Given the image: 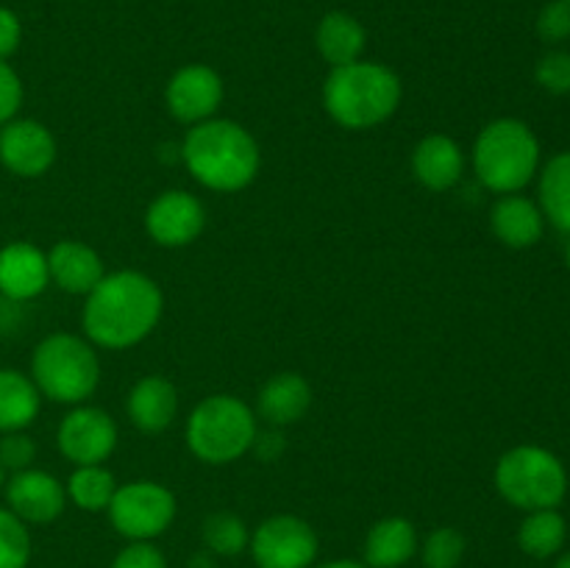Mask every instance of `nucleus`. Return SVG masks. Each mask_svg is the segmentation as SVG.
<instances>
[{"mask_svg": "<svg viewBox=\"0 0 570 568\" xmlns=\"http://www.w3.org/2000/svg\"><path fill=\"white\" fill-rule=\"evenodd\" d=\"M250 449H256L259 451V457L262 460H276L278 454H282V449H284V440H282V434L278 432H256V440H254V445H250Z\"/></svg>", "mask_w": 570, "mask_h": 568, "instance_id": "nucleus-36", "label": "nucleus"}, {"mask_svg": "<svg viewBox=\"0 0 570 568\" xmlns=\"http://www.w3.org/2000/svg\"><path fill=\"white\" fill-rule=\"evenodd\" d=\"M493 234L510 248H532L540 243L546 232V217L534 200L527 195H501L490 212Z\"/></svg>", "mask_w": 570, "mask_h": 568, "instance_id": "nucleus-18", "label": "nucleus"}, {"mask_svg": "<svg viewBox=\"0 0 570 568\" xmlns=\"http://www.w3.org/2000/svg\"><path fill=\"white\" fill-rule=\"evenodd\" d=\"M31 379L50 401L81 404L98 390V354L92 343L76 334H50L33 349Z\"/></svg>", "mask_w": 570, "mask_h": 568, "instance_id": "nucleus-6", "label": "nucleus"}, {"mask_svg": "<svg viewBox=\"0 0 570 568\" xmlns=\"http://www.w3.org/2000/svg\"><path fill=\"white\" fill-rule=\"evenodd\" d=\"M534 78L551 95H570V50H549L534 67Z\"/></svg>", "mask_w": 570, "mask_h": 568, "instance_id": "nucleus-30", "label": "nucleus"}, {"mask_svg": "<svg viewBox=\"0 0 570 568\" xmlns=\"http://www.w3.org/2000/svg\"><path fill=\"white\" fill-rule=\"evenodd\" d=\"M0 488H3V466H0Z\"/></svg>", "mask_w": 570, "mask_h": 568, "instance_id": "nucleus-40", "label": "nucleus"}, {"mask_svg": "<svg viewBox=\"0 0 570 568\" xmlns=\"http://www.w3.org/2000/svg\"><path fill=\"white\" fill-rule=\"evenodd\" d=\"M39 390L31 376L0 368V432H22L39 412Z\"/></svg>", "mask_w": 570, "mask_h": 568, "instance_id": "nucleus-23", "label": "nucleus"}, {"mask_svg": "<svg viewBox=\"0 0 570 568\" xmlns=\"http://www.w3.org/2000/svg\"><path fill=\"white\" fill-rule=\"evenodd\" d=\"M256 415L245 401L220 393L209 395L187 421V445L200 462L226 466L239 460L256 440Z\"/></svg>", "mask_w": 570, "mask_h": 568, "instance_id": "nucleus-7", "label": "nucleus"}, {"mask_svg": "<svg viewBox=\"0 0 570 568\" xmlns=\"http://www.w3.org/2000/svg\"><path fill=\"white\" fill-rule=\"evenodd\" d=\"M423 566L426 568H460L465 557V535L454 527H438L423 540Z\"/></svg>", "mask_w": 570, "mask_h": 568, "instance_id": "nucleus-29", "label": "nucleus"}, {"mask_svg": "<svg viewBox=\"0 0 570 568\" xmlns=\"http://www.w3.org/2000/svg\"><path fill=\"white\" fill-rule=\"evenodd\" d=\"M495 490L507 505L523 512L560 507L568 493V471L543 445H515L495 462Z\"/></svg>", "mask_w": 570, "mask_h": 568, "instance_id": "nucleus-5", "label": "nucleus"}, {"mask_svg": "<svg viewBox=\"0 0 570 568\" xmlns=\"http://www.w3.org/2000/svg\"><path fill=\"white\" fill-rule=\"evenodd\" d=\"M111 568H167V560L150 540H131L126 549L117 551Z\"/></svg>", "mask_w": 570, "mask_h": 568, "instance_id": "nucleus-33", "label": "nucleus"}, {"mask_svg": "<svg viewBox=\"0 0 570 568\" xmlns=\"http://www.w3.org/2000/svg\"><path fill=\"white\" fill-rule=\"evenodd\" d=\"M206 226V209L187 189H167L156 195L145 212V228L150 239L165 248H181L200 237Z\"/></svg>", "mask_w": 570, "mask_h": 568, "instance_id": "nucleus-11", "label": "nucleus"}, {"mask_svg": "<svg viewBox=\"0 0 570 568\" xmlns=\"http://www.w3.org/2000/svg\"><path fill=\"white\" fill-rule=\"evenodd\" d=\"M256 407L271 427H289L301 421L312 407V388L301 373H276L262 384Z\"/></svg>", "mask_w": 570, "mask_h": 568, "instance_id": "nucleus-20", "label": "nucleus"}, {"mask_svg": "<svg viewBox=\"0 0 570 568\" xmlns=\"http://www.w3.org/2000/svg\"><path fill=\"white\" fill-rule=\"evenodd\" d=\"M181 159L195 182L217 193L245 189L262 165L254 134L223 117H209L189 128L181 145Z\"/></svg>", "mask_w": 570, "mask_h": 568, "instance_id": "nucleus-2", "label": "nucleus"}, {"mask_svg": "<svg viewBox=\"0 0 570 568\" xmlns=\"http://www.w3.org/2000/svg\"><path fill=\"white\" fill-rule=\"evenodd\" d=\"M167 111L178 123H204L209 120L223 104V78L209 65H187L167 81L165 89Z\"/></svg>", "mask_w": 570, "mask_h": 568, "instance_id": "nucleus-13", "label": "nucleus"}, {"mask_svg": "<svg viewBox=\"0 0 570 568\" xmlns=\"http://www.w3.org/2000/svg\"><path fill=\"white\" fill-rule=\"evenodd\" d=\"M315 45L328 65L343 67L362 59L367 45V33L365 28H362V22L356 20V17H351L348 11H328V14L317 22Z\"/></svg>", "mask_w": 570, "mask_h": 568, "instance_id": "nucleus-22", "label": "nucleus"}, {"mask_svg": "<svg viewBox=\"0 0 570 568\" xmlns=\"http://www.w3.org/2000/svg\"><path fill=\"white\" fill-rule=\"evenodd\" d=\"M0 161L20 178H39L53 167L56 139L37 120H9L0 126Z\"/></svg>", "mask_w": 570, "mask_h": 568, "instance_id": "nucleus-12", "label": "nucleus"}, {"mask_svg": "<svg viewBox=\"0 0 570 568\" xmlns=\"http://www.w3.org/2000/svg\"><path fill=\"white\" fill-rule=\"evenodd\" d=\"M65 490L67 499L76 507H81V510L104 512L109 510L117 482L111 471H106L104 466H76V471L67 479Z\"/></svg>", "mask_w": 570, "mask_h": 568, "instance_id": "nucleus-26", "label": "nucleus"}, {"mask_svg": "<svg viewBox=\"0 0 570 568\" xmlns=\"http://www.w3.org/2000/svg\"><path fill=\"white\" fill-rule=\"evenodd\" d=\"M250 557L256 568H312L317 549V535L304 518L271 516L250 532Z\"/></svg>", "mask_w": 570, "mask_h": 568, "instance_id": "nucleus-9", "label": "nucleus"}, {"mask_svg": "<svg viewBox=\"0 0 570 568\" xmlns=\"http://www.w3.org/2000/svg\"><path fill=\"white\" fill-rule=\"evenodd\" d=\"M31 560V535L11 510L0 507V568H26Z\"/></svg>", "mask_w": 570, "mask_h": 568, "instance_id": "nucleus-28", "label": "nucleus"}, {"mask_svg": "<svg viewBox=\"0 0 570 568\" xmlns=\"http://www.w3.org/2000/svg\"><path fill=\"white\" fill-rule=\"evenodd\" d=\"M22 39V26L17 20V14L11 9L0 6V59H9L17 48H20Z\"/></svg>", "mask_w": 570, "mask_h": 568, "instance_id": "nucleus-35", "label": "nucleus"}, {"mask_svg": "<svg viewBox=\"0 0 570 568\" xmlns=\"http://www.w3.org/2000/svg\"><path fill=\"white\" fill-rule=\"evenodd\" d=\"M176 496L159 482L137 479L115 490L109 505V521L122 538L128 540H154L176 518Z\"/></svg>", "mask_w": 570, "mask_h": 568, "instance_id": "nucleus-8", "label": "nucleus"}, {"mask_svg": "<svg viewBox=\"0 0 570 568\" xmlns=\"http://www.w3.org/2000/svg\"><path fill=\"white\" fill-rule=\"evenodd\" d=\"M417 529L410 518L390 516L373 523L365 538L367 568H401L415 557Z\"/></svg>", "mask_w": 570, "mask_h": 568, "instance_id": "nucleus-21", "label": "nucleus"}, {"mask_svg": "<svg viewBox=\"0 0 570 568\" xmlns=\"http://www.w3.org/2000/svg\"><path fill=\"white\" fill-rule=\"evenodd\" d=\"M401 104V78L379 61L332 67L323 81V106L337 126L351 131L382 126Z\"/></svg>", "mask_w": 570, "mask_h": 568, "instance_id": "nucleus-3", "label": "nucleus"}, {"mask_svg": "<svg viewBox=\"0 0 570 568\" xmlns=\"http://www.w3.org/2000/svg\"><path fill=\"white\" fill-rule=\"evenodd\" d=\"M50 282L48 254L31 243H9L0 248V293L11 301L37 298Z\"/></svg>", "mask_w": 570, "mask_h": 568, "instance_id": "nucleus-15", "label": "nucleus"}, {"mask_svg": "<svg viewBox=\"0 0 570 568\" xmlns=\"http://www.w3.org/2000/svg\"><path fill=\"white\" fill-rule=\"evenodd\" d=\"M566 3H570V0H566Z\"/></svg>", "mask_w": 570, "mask_h": 568, "instance_id": "nucleus-41", "label": "nucleus"}, {"mask_svg": "<svg viewBox=\"0 0 570 568\" xmlns=\"http://www.w3.org/2000/svg\"><path fill=\"white\" fill-rule=\"evenodd\" d=\"M33 457H37V445L28 434L22 432H6L3 440H0V466L11 468V471H26L31 468Z\"/></svg>", "mask_w": 570, "mask_h": 568, "instance_id": "nucleus-32", "label": "nucleus"}, {"mask_svg": "<svg viewBox=\"0 0 570 568\" xmlns=\"http://www.w3.org/2000/svg\"><path fill=\"white\" fill-rule=\"evenodd\" d=\"M6 501L22 523H50L65 512L67 490L53 473L26 468L9 479Z\"/></svg>", "mask_w": 570, "mask_h": 568, "instance_id": "nucleus-14", "label": "nucleus"}, {"mask_svg": "<svg viewBox=\"0 0 570 568\" xmlns=\"http://www.w3.org/2000/svg\"><path fill=\"white\" fill-rule=\"evenodd\" d=\"M568 479H570V473H568Z\"/></svg>", "mask_w": 570, "mask_h": 568, "instance_id": "nucleus-42", "label": "nucleus"}, {"mask_svg": "<svg viewBox=\"0 0 570 568\" xmlns=\"http://www.w3.org/2000/svg\"><path fill=\"white\" fill-rule=\"evenodd\" d=\"M117 445V423L98 407H76L59 423V451L76 466H100Z\"/></svg>", "mask_w": 570, "mask_h": 568, "instance_id": "nucleus-10", "label": "nucleus"}, {"mask_svg": "<svg viewBox=\"0 0 570 568\" xmlns=\"http://www.w3.org/2000/svg\"><path fill=\"white\" fill-rule=\"evenodd\" d=\"M128 418L139 432L159 434L173 423L178 410V393L170 379L145 376L131 388L126 401Z\"/></svg>", "mask_w": 570, "mask_h": 568, "instance_id": "nucleus-19", "label": "nucleus"}, {"mask_svg": "<svg viewBox=\"0 0 570 568\" xmlns=\"http://www.w3.org/2000/svg\"><path fill=\"white\" fill-rule=\"evenodd\" d=\"M540 212L560 232L570 234V150L551 156L540 170Z\"/></svg>", "mask_w": 570, "mask_h": 568, "instance_id": "nucleus-24", "label": "nucleus"}, {"mask_svg": "<svg viewBox=\"0 0 570 568\" xmlns=\"http://www.w3.org/2000/svg\"><path fill=\"white\" fill-rule=\"evenodd\" d=\"M250 532L234 512H212L204 521V546L217 557H237L248 549Z\"/></svg>", "mask_w": 570, "mask_h": 568, "instance_id": "nucleus-27", "label": "nucleus"}, {"mask_svg": "<svg viewBox=\"0 0 570 568\" xmlns=\"http://www.w3.org/2000/svg\"><path fill=\"white\" fill-rule=\"evenodd\" d=\"M161 310L165 295L150 276L139 271L106 273L87 295L83 332L100 349H131L154 332Z\"/></svg>", "mask_w": 570, "mask_h": 568, "instance_id": "nucleus-1", "label": "nucleus"}, {"mask_svg": "<svg viewBox=\"0 0 570 568\" xmlns=\"http://www.w3.org/2000/svg\"><path fill=\"white\" fill-rule=\"evenodd\" d=\"M465 170V156L462 148L445 134H429L415 145L412 154V173L417 182L434 193H445L454 187Z\"/></svg>", "mask_w": 570, "mask_h": 568, "instance_id": "nucleus-17", "label": "nucleus"}, {"mask_svg": "<svg viewBox=\"0 0 570 568\" xmlns=\"http://www.w3.org/2000/svg\"><path fill=\"white\" fill-rule=\"evenodd\" d=\"M48 273L65 293L89 295L106 276L98 251L78 239H61L48 251Z\"/></svg>", "mask_w": 570, "mask_h": 568, "instance_id": "nucleus-16", "label": "nucleus"}, {"mask_svg": "<svg viewBox=\"0 0 570 568\" xmlns=\"http://www.w3.org/2000/svg\"><path fill=\"white\" fill-rule=\"evenodd\" d=\"M312 568H367L365 562H356V560H332V562H323V566H312Z\"/></svg>", "mask_w": 570, "mask_h": 568, "instance_id": "nucleus-37", "label": "nucleus"}, {"mask_svg": "<svg viewBox=\"0 0 570 568\" xmlns=\"http://www.w3.org/2000/svg\"><path fill=\"white\" fill-rule=\"evenodd\" d=\"M554 568H570V551H568V555H562L560 560H557Z\"/></svg>", "mask_w": 570, "mask_h": 568, "instance_id": "nucleus-38", "label": "nucleus"}, {"mask_svg": "<svg viewBox=\"0 0 570 568\" xmlns=\"http://www.w3.org/2000/svg\"><path fill=\"white\" fill-rule=\"evenodd\" d=\"M20 104H22L20 76L11 70L9 61L0 59V126L14 120V115L20 111Z\"/></svg>", "mask_w": 570, "mask_h": 568, "instance_id": "nucleus-34", "label": "nucleus"}, {"mask_svg": "<svg viewBox=\"0 0 570 568\" xmlns=\"http://www.w3.org/2000/svg\"><path fill=\"white\" fill-rule=\"evenodd\" d=\"M540 167V139L515 117L488 123L473 145V170L488 189L499 195L521 193Z\"/></svg>", "mask_w": 570, "mask_h": 568, "instance_id": "nucleus-4", "label": "nucleus"}, {"mask_svg": "<svg viewBox=\"0 0 570 568\" xmlns=\"http://www.w3.org/2000/svg\"><path fill=\"white\" fill-rule=\"evenodd\" d=\"M538 33L549 45H560L570 39V3L566 0L546 3L538 14Z\"/></svg>", "mask_w": 570, "mask_h": 568, "instance_id": "nucleus-31", "label": "nucleus"}, {"mask_svg": "<svg viewBox=\"0 0 570 568\" xmlns=\"http://www.w3.org/2000/svg\"><path fill=\"white\" fill-rule=\"evenodd\" d=\"M566 262H568V267H570V239H568V248H566Z\"/></svg>", "mask_w": 570, "mask_h": 568, "instance_id": "nucleus-39", "label": "nucleus"}, {"mask_svg": "<svg viewBox=\"0 0 570 568\" xmlns=\"http://www.w3.org/2000/svg\"><path fill=\"white\" fill-rule=\"evenodd\" d=\"M566 538L568 523L557 512V507L527 512V518L521 521V529H518V546H521L523 555L534 557V560H549V557H554L566 546Z\"/></svg>", "mask_w": 570, "mask_h": 568, "instance_id": "nucleus-25", "label": "nucleus"}]
</instances>
